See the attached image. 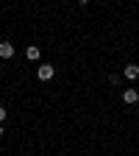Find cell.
Instances as JSON below:
<instances>
[{
    "instance_id": "cell-4",
    "label": "cell",
    "mask_w": 139,
    "mask_h": 156,
    "mask_svg": "<svg viewBox=\"0 0 139 156\" xmlns=\"http://www.w3.org/2000/svg\"><path fill=\"white\" fill-rule=\"evenodd\" d=\"M17 50H14V45L11 42H0V58H11Z\"/></svg>"
},
{
    "instance_id": "cell-8",
    "label": "cell",
    "mask_w": 139,
    "mask_h": 156,
    "mask_svg": "<svg viewBox=\"0 0 139 156\" xmlns=\"http://www.w3.org/2000/svg\"><path fill=\"white\" fill-rule=\"evenodd\" d=\"M78 3H81V6H86V3H89V0H78Z\"/></svg>"
},
{
    "instance_id": "cell-1",
    "label": "cell",
    "mask_w": 139,
    "mask_h": 156,
    "mask_svg": "<svg viewBox=\"0 0 139 156\" xmlns=\"http://www.w3.org/2000/svg\"><path fill=\"white\" fill-rule=\"evenodd\" d=\"M53 75H56V67H50V64H39V70H36V78H39V81H50Z\"/></svg>"
},
{
    "instance_id": "cell-6",
    "label": "cell",
    "mask_w": 139,
    "mask_h": 156,
    "mask_svg": "<svg viewBox=\"0 0 139 156\" xmlns=\"http://www.w3.org/2000/svg\"><path fill=\"white\" fill-rule=\"evenodd\" d=\"M6 120V106H0V123Z\"/></svg>"
},
{
    "instance_id": "cell-7",
    "label": "cell",
    "mask_w": 139,
    "mask_h": 156,
    "mask_svg": "<svg viewBox=\"0 0 139 156\" xmlns=\"http://www.w3.org/2000/svg\"><path fill=\"white\" fill-rule=\"evenodd\" d=\"M3 134H6V128H3V123H0V136H3Z\"/></svg>"
},
{
    "instance_id": "cell-5",
    "label": "cell",
    "mask_w": 139,
    "mask_h": 156,
    "mask_svg": "<svg viewBox=\"0 0 139 156\" xmlns=\"http://www.w3.org/2000/svg\"><path fill=\"white\" fill-rule=\"evenodd\" d=\"M123 101L125 103H139V89H125L123 92Z\"/></svg>"
},
{
    "instance_id": "cell-2",
    "label": "cell",
    "mask_w": 139,
    "mask_h": 156,
    "mask_svg": "<svg viewBox=\"0 0 139 156\" xmlns=\"http://www.w3.org/2000/svg\"><path fill=\"white\" fill-rule=\"evenodd\" d=\"M123 75L128 78V81H136V78H139V64H125Z\"/></svg>"
},
{
    "instance_id": "cell-3",
    "label": "cell",
    "mask_w": 139,
    "mask_h": 156,
    "mask_svg": "<svg viewBox=\"0 0 139 156\" xmlns=\"http://www.w3.org/2000/svg\"><path fill=\"white\" fill-rule=\"evenodd\" d=\"M39 56H42V50H39L36 45H28L25 48V58H28V62H39Z\"/></svg>"
}]
</instances>
